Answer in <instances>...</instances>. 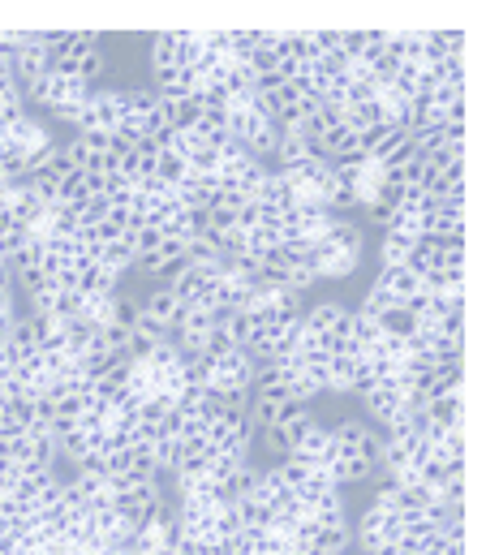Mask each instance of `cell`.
Wrapping results in <instances>:
<instances>
[{
    "mask_svg": "<svg viewBox=\"0 0 486 555\" xmlns=\"http://www.w3.org/2000/svg\"><path fill=\"white\" fill-rule=\"evenodd\" d=\"M254 379H259V366L246 349H233L224 358L207 362V379H203V392L216 396V401H237V396H250L254 392Z\"/></svg>",
    "mask_w": 486,
    "mask_h": 555,
    "instance_id": "1",
    "label": "cell"
},
{
    "mask_svg": "<svg viewBox=\"0 0 486 555\" xmlns=\"http://www.w3.org/2000/svg\"><path fill=\"white\" fill-rule=\"evenodd\" d=\"M396 538H400V517L388 512V508H379V504H366V512L353 521V543L362 547L366 555L392 547Z\"/></svg>",
    "mask_w": 486,
    "mask_h": 555,
    "instance_id": "2",
    "label": "cell"
},
{
    "mask_svg": "<svg viewBox=\"0 0 486 555\" xmlns=\"http://www.w3.org/2000/svg\"><path fill=\"white\" fill-rule=\"evenodd\" d=\"M151 69H155V78L177 74V69H181V31L151 35Z\"/></svg>",
    "mask_w": 486,
    "mask_h": 555,
    "instance_id": "3",
    "label": "cell"
}]
</instances>
